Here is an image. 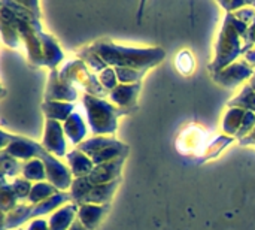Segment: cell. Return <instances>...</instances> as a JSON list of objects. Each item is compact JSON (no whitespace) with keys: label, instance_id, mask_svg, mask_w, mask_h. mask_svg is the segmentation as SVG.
<instances>
[{"label":"cell","instance_id":"6da1fadb","mask_svg":"<svg viewBox=\"0 0 255 230\" xmlns=\"http://www.w3.org/2000/svg\"><path fill=\"white\" fill-rule=\"evenodd\" d=\"M93 51L111 67H128L136 70H149L160 64L166 51L163 48H133L118 45L112 40H97L91 45Z\"/></svg>","mask_w":255,"mask_h":230},{"label":"cell","instance_id":"7a4b0ae2","mask_svg":"<svg viewBox=\"0 0 255 230\" xmlns=\"http://www.w3.org/2000/svg\"><path fill=\"white\" fill-rule=\"evenodd\" d=\"M250 25L239 21L235 13H226L224 22L218 36L215 58L209 64L211 73L220 72L235 63L239 55H244V36L247 34Z\"/></svg>","mask_w":255,"mask_h":230},{"label":"cell","instance_id":"3957f363","mask_svg":"<svg viewBox=\"0 0 255 230\" xmlns=\"http://www.w3.org/2000/svg\"><path fill=\"white\" fill-rule=\"evenodd\" d=\"M82 103L85 106L87 120L94 136H105V135L117 133L120 117L134 112L131 109L118 108L112 102H108L105 99H100L87 93L84 94Z\"/></svg>","mask_w":255,"mask_h":230},{"label":"cell","instance_id":"277c9868","mask_svg":"<svg viewBox=\"0 0 255 230\" xmlns=\"http://www.w3.org/2000/svg\"><path fill=\"white\" fill-rule=\"evenodd\" d=\"M61 79L67 81L69 84H79L87 94L96 96V97H108L109 91L100 84L99 76L91 72V69L82 61V60H73L69 61L61 70H60Z\"/></svg>","mask_w":255,"mask_h":230},{"label":"cell","instance_id":"5b68a950","mask_svg":"<svg viewBox=\"0 0 255 230\" xmlns=\"http://www.w3.org/2000/svg\"><path fill=\"white\" fill-rule=\"evenodd\" d=\"M37 159H40L46 168V180L48 183H51L52 186H55L60 192H66L70 190L72 187V171L63 163L60 162L58 157L52 156L51 153H48L43 147L37 156Z\"/></svg>","mask_w":255,"mask_h":230},{"label":"cell","instance_id":"8992f818","mask_svg":"<svg viewBox=\"0 0 255 230\" xmlns=\"http://www.w3.org/2000/svg\"><path fill=\"white\" fill-rule=\"evenodd\" d=\"M1 147H3L1 153L16 159V160H24V162L37 159V156L42 150L40 144H37L31 139L22 138V136L7 135L6 132H1Z\"/></svg>","mask_w":255,"mask_h":230},{"label":"cell","instance_id":"52a82bcc","mask_svg":"<svg viewBox=\"0 0 255 230\" xmlns=\"http://www.w3.org/2000/svg\"><path fill=\"white\" fill-rule=\"evenodd\" d=\"M254 73V67L250 66L244 60V61H235L230 66H227L226 69L215 72V73H211V75L217 84H220L226 88H235L239 84H242L244 81L251 79Z\"/></svg>","mask_w":255,"mask_h":230},{"label":"cell","instance_id":"ba28073f","mask_svg":"<svg viewBox=\"0 0 255 230\" xmlns=\"http://www.w3.org/2000/svg\"><path fill=\"white\" fill-rule=\"evenodd\" d=\"M78 99L76 88L69 84L67 81L61 79L60 72L57 69L51 70L46 91H45V102H67L73 103Z\"/></svg>","mask_w":255,"mask_h":230},{"label":"cell","instance_id":"9c48e42d","mask_svg":"<svg viewBox=\"0 0 255 230\" xmlns=\"http://www.w3.org/2000/svg\"><path fill=\"white\" fill-rule=\"evenodd\" d=\"M42 147L55 157H66V133L63 124L54 120L45 121V133L42 139Z\"/></svg>","mask_w":255,"mask_h":230},{"label":"cell","instance_id":"30bf717a","mask_svg":"<svg viewBox=\"0 0 255 230\" xmlns=\"http://www.w3.org/2000/svg\"><path fill=\"white\" fill-rule=\"evenodd\" d=\"M127 157H120L112 162L99 165L93 169V172L88 175V180L91 181L93 186H100V184H108L117 180H121V172L123 166Z\"/></svg>","mask_w":255,"mask_h":230},{"label":"cell","instance_id":"8fae6325","mask_svg":"<svg viewBox=\"0 0 255 230\" xmlns=\"http://www.w3.org/2000/svg\"><path fill=\"white\" fill-rule=\"evenodd\" d=\"M140 88H142V84H130V85L118 84V87L109 93V99L118 108L136 111Z\"/></svg>","mask_w":255,"mask_h":230},{"label":"cell","instance_id":"7c38bea8","mask_svg":"<svg viewBox=\"0 0 255 230\" xmlns=\"http://www.w3.org/2000/svg\"><path fill=\"white\" fill-rule=\"evenodd\" d=\"M109 210L111 205H81L78 210V222L87 230H96Z\"/></svg>","mask_w":255,"mask_h":230},{"label":"cell","instance_id":"4fadbf2b","mask_svg":"<svg viewBox=\"0 0 255 230\" xmlns=\"http://www.w3.org/2000/svg\"><path fill=\"white\" fill-rule=\"evenodd\" d=\"M78 210L79 207L76 204H69L51 214L48 223H49V230H69L72 225L78 219Z\"/></svg>","mask_w":255,"mask_h":230},{"label":"cell","instance_id":"5bb4252c","mask_svg":"<svg viewBox=\"0 0 255 230\" xmlns=\"http://www.w3.org/2000/svg\"><path fill=\"white\" fill-rule=\"evenodd\" d=\"M67 159V163L70 166V171L73 174L75 178H84V177H88L93 169L96 168L91 157H88L87 154H84L82 151H79L78 148L76 150H72L70 153H67L66 156Z\"/></svg>","mask_w":255,"mask_h":230},{"label":"cell","instance_id":"9a60e30c","mask_svg":"<svg viewBox=\"0 0 255 230\" xmlns=\"http://www.w3.org/2000/svg\"><path fill=\"white\" fill-rule=\"evenodd\" d=\"M121 180L108 183V184H100V186H94L93 190L90 192V195L85 198L84 205H111L112 198L117 192V189L120 187Z\"/></svg>","mask_w":255,"mask_h":230},{"label":"cell","instance_id":"2e32d148","mask_svg":"<svg viewBox=\"0 0 255 230\" xmlns=\"http://www.w3.org/2000/svg\"><path fill=\"white\" fill-rule=\"evenodd\" d=\"M63 129L66 136L70 139V142L73 145H79L84 142V138L87 136V126L82 120V117L78 112H73L64 123H63Z\"/></svg>","mask_w":255,"mask_h":230},{"label":"cell","instance_id":"e0dca14e","mask_svg":"<svg viewBox=\"0 0 255 230\" xmlns=\"http://www.w3.org/2000/svg\"><path fill=\"white\" fill-rule=\"evenodd\" d=\"M75 105L67 102H43L42 111L46 117V120H54L58 123H64L72 114H73Z\"/></svg>","mask_w":255,"mask_h":230},{"label":"cell","instance_id":"ac0fdd59","mask_svg":"<svg viewBox=\"0 0 255 230\" xmlns=\"http://www.w3.org/2000/svg\"><path fill=\"white\" fill-rule=\"evenodd\" d=\"M31 210L33 205H18L13 211H10L9 214L4 216L3 219V229L1 230H10L21 228L24 223H27L31 216Z\"/></svg>","mask_w":255,"mask_h":230},{"label":"cell","instance_id":"d6986e66","mask_svg":"<svg viewBox=\"0 0 255 230\" xmlns=\"http://www.w3.org/2000/svg\"><path fill=\"white\" fill-rule=\"evenodd\" d=\"M115 141L117 139L109 138V136H94V138L87 139L82 144H79L78 145V150L93 159L94 156H97L99 153H102L103 150H106L108 147H111Z\"/></svg>","mask_w":255,"mask_h":230},{"label":"cell","instance_id":"ffe728a7","mask_svg":"<svg viewBox=\"0 0 255 230\" xmlns=\"http://www.w3.org/2000/svg\"><path fill=\"white\" fill-rule=\"evenodd\" d=\"M245 112L247 111L239 109V108H232L227 111V114L224 115V120H223V132L227 136L236 138V135L239 133V129L242 126Z\"/></svg>","mask_w":255,"mask_h":230},{"label":"cell","instance_id":"44dd1931","mask_svg":"<svg viewBox=\"0 0 255 230\" xmlns=\"http://www.w3.org/2000/svg\"><path fill=\"white\" fill-rule=\"evenodd\" d=\"M22 178L27 181H34L36 183H43L46 180V168L40 159H33L28 162L22 163Z\"/></svg>","mask_w":255,"mask_h":230},{"label":"cell","instance_id":"7402d4cb","mask_svg":"<svg viewBox=\"0 0 255 230\" xmlns=\"http://www.w3.org/2000/svg\"><path fill=\"white\" fill-rule=\"evenodd\" d=\"M57 193H60V190L55 186H52L51 183H46V181L36 183V184H33L31 193L28 196V202H30V205H37V204L48 201L49 198H52Z\"/></svg>","mask_w":255,"mask_h":230},{"label":"cell","instance_id":"603a6c76","mask_svg":"<svg viewBox=\"0 0 255 230\" xmlns=\"http://www.w3.org/2000/svg\"><path fill=\"white\" fill-rule=\"evenodd\" d=\"M93 184L88 180V177L84 178H75L70 187V198H72V204H76L78 207L84 205L85 198L90 195V192L93 190Z\"/></svg>","mask_w":255,"mask_h":230},{"label":"cell","instance_id":"cb8c5ba5","mask_svg":"<svg viewBox=\"0 0 255 230\" xmlns=\"http://www.w3.org/2000/svg\"><path fill=\"white\" fill-rule=\"evenodd\" d=\"M229 106L230 108H239V109H244V111H250V112H254L255 114V91L251 88L250 84H247L242 91L229 102Z\"/></svg>","mask_w":255,"mask_h":230},{"label":"cell","instance_id":"d4e9b609","mask_svg":"<svg viewBox=\"0 0 255 230\" xmlns=\"http://www.w3.org/2000/svg\"><path fill=\"white\" fill-rule=\"evenodd\" d=\"M78 57H79V60H82L90 69H91V72H94V73H100V72H103L106 67H109L94 51H93V48H91V45L90 46H85V48H82L79 52H78Z\"/></svg>","mask_w":255,"mask_h":230},{"label":"cell","instance_id":"484cf974","mask_svg":"<svg viewBox=\"0 0 255 230\" xmlns=\"http://www.w3.org/2000/svg\"><path fill=\"white\" fill-rule=\"evenodd\" d=\"M118 82L120 84H140L142 78L146 75L148 70H136V69H128V67H114Z\"/></svg>","mask_w":255,"mask_h":230},{"label":"cell","instance_id":"4316f807","mask_svg":"<svg viewBox=\"0 0 255 230\" xmlns=\"http://www.w3.org/2000/svg\"><path fill=\"white\" fill-rule=\"evenodd\" d=\"M1 160V178H15L18 174L22 172V163L4 153L0 154Z\"/></svg>","mask_w":255,"mask_h":230},{"label":"cell","instance_id":"83f0119b","mask_svg":"<svg viewBox=\"0 0 255 230\" xmlns=\"http://www.w3.org/2000/svg\"><path fill=\"white\" fill-rule=\"evenodd\" d=\"M18 198H16V195H15V192H13V189H12V186L10 184H6V186H1V189H0V207H1V211L4 213V214H9L10 211H13L18 205Z\"/></svg>","mask_w":255,"mask_h":230},{"label":"cell","instance_id":"f1b7e54d","mask_svg":"<svg viewBox=\"0 0 255 230\" xmlns=\"http://www.w3.org/2000/svg\"><path fill=\"white\" fill-rule=\"evenodd\" d=\"M233 141H235V138H232V136H218L212 144L208 145V150H206L205 157H202L199 162H206V160H209V159L217 157V156H218L227 145H230Z\"/></svg>","mask_w":255,"mask_h":230},{"label":"cell","instance_id":"f546056e","mask_svg":"<svg viewBox=\"0 0 255 230\" xmlns=\"http://www.w3.org/2000/svg\"><path fill=\"white\" fill-rule=\"evenodd\" d=\"M175 64L182 75H191L194 70V57L190 51L184 49L175 57Z\"/></svg>","mask_w":255,"mask_h":230},{"label":"cell","instance_id":"4dcf8cb0","mask_svg":"<svg viewBox=\"0 0 255 230\" xmlns=\"http://www.w3.org/2000/svg\"><path fill=\"white\" fill-rule=\"evenodd\" d=\"M1 33H3V40L12 48H19L22 40L19 37L18 30L7 21H1Z\"/></svg>","mask_w":255,"mask_h":230},{"label":"cell","instance_id":"1f68e13d","mask_svg":"<svg viewBox=\"0 0 255 230\" xmlns=\"http://www.w3.org/2000/svg\"><path fill=\"white\" fill-rule=\"evenodd\" d=\"M10 186L19 201H28V196L33 189V184L30 181H27L25 178H15L13 181H10Z\"/></svg>","mask_w":255,"mask_h":230},{"label":"cell","instance_id":"d6a6232c","mask_svg":"<svg viewBox=\"0 0 255 230\" xmlns=\"http://www.w3.org/2000/svg\"><path fill=\"white\" fill-rule=\"evenodd\" d=\"M99 81H100V84L111 93L114 88H117L118 87V78H117V73H115V69L114 67H106L103 72H100L99 75Z\"/></svg>","mask_w":255,"mask_h":230},{"label":"cell","instance_id":"836d02e7","mask_svg":"<svg viewBox=\"0 0 255 230\" xmlns=\"http://www.w3.org/2000/svg\"><path fill=\"white\" fill-rule=\"evenodd\" d=\"M255 129V114L254 112H250L247 111L245 112V117H244V121H242V126L239 129V133L236 135V138L239 141H242L244 138H247L248 135H251Z\"/></svg>","mask_w":255,"mask_h":230},{"label":"cell","instance_id":"e575fe53","mask_svg":"<svg viewBox=\"0 0 255 230\" xmlns=\"http://www.w3.org/2000/svg\"><path fill=\"white\" fill-rule=\"evenodd\" d=\"M235 13V16L239 19V21H242V22H245L247 25H253L255 24V9H251V7H242V9H239V10H236V12H233Z\"/></svg>","mask_w":255,"mask_h":230},{"label":"cell","instance_id":"d590c367","mask_svg":"<svg viewBox=\"0 0 255 230\" xmlns=\"http://www.w3.org/2000/svg\"><path fill=\"white\" fill-rule=\"evenodd\" d=\"M220 4L227 10V13L229 12L233 13V12H236L245 6H251V1H244V0H241V1H220Z\"/></svg>","mask_w":255,"mask_h":230},{"label":"cell","instance_id":"8d00e7d4","mask_svg":"<svg viewBox=\"0 0 255 230\" xmlns=\"http://www.w3.org/2000/svg\"><path fill=\"white\" fill-rule=\"evenodd\" d=\"M27 230H49V223L45 219H36L28 225Z\"/></svg>","mask_w":255,"mask_h":230},{"label":"cell","instance_id":"74e56055","mask_svg":"<svg viewBox=\"0 0 255 230\" xmlns=\"http://www.w3.org/2000/svg\"><path fill=\"white\" fill-rule=\"evenodd\" d=\"M244 57H245V61L250 64V66H255V48L254 49H251V51H248V52H245L244 54Z\"/></svg>","mask_w":255,"mask_h":230},{"label":"cell","instance_id":"f35d334b","mask_svg":"<svg viewBox=\"0 0 255 230\" xmlns=\"http://www.w3.org/2000/svg\"><path fill=\"white\" fill-rule=\"evenodd\" d=\"M241 144H242V145H255V129L251 135H248L247 138H244V139L241 141Z\"/></svg>","mask_w":255,"mask_h":230},{"label":"cell","instance_id":"ab89813d","mask_svg":"<svg viewBox=\"0 0 255 230\" xmlns=\"http://www.w3.org/2000/svg\"><path fill=\"white\" fill-rule=\"evenodd\" d=\"M69 230H87V229H85V228H84V226H82V225H81V223H79L78 220H76V222H75V223L72 225V228H70Z\"/></svg>","mask_w":255,"mask_h":230},{"label":"cell","instance_id":"60d3db41","mask_svg":"<svg viewBox=\"0 0 255 230\" xmlns=\"http://www.w3.org/2000/svg\"><path fill=\"white\" fill-rule=\"evenodd\" d=\"M250 85H251V88L255 91V73L253 75V78L250 79Z\"/></svg>","mask_w":255,"mask_h":230},{"label":"cell","instance_id":"b9f144b4","mask_svg":"<svg viewBox=\"0 0 255 230\" xmlns=\"http://www.w3.org/2000/svg\"><path fill=\"white\" fill-rule=\"evenodd\" d=\"M251 6H253V7H255V1H251Z\"/></svg>","mask_w":255,"mask_h":230},{"label":"cell","instance_id":"7bdbcfd3","mask_svg":"<svg viewBox=\"0 0 255 230\" xmlns=\"http://www.w3.org/2000/svg\"><path fill=\"white\" fill-rule=\"evenodd\" d=\"M18 230H22V229H18Z\"/></svg>","mask_w":255,"mask_h":230}]
</instances>
